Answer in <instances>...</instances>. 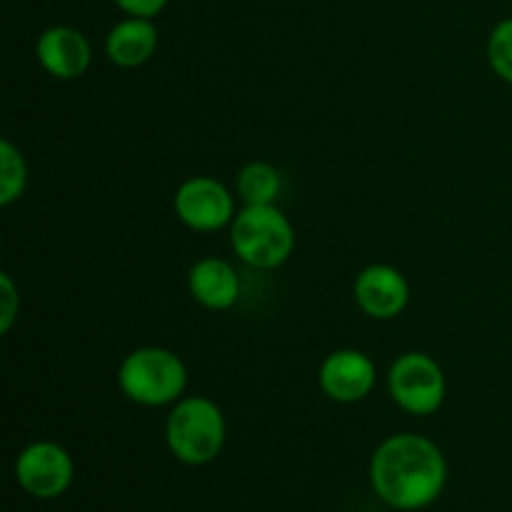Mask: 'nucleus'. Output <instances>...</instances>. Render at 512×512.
<instances>
[{"label":"nucleus","mask_w":512,"mask_h":512,"mask_svg":"<svg viewBox=\"0 0 512 512\" xmlns=\"http://www.w3.org/2000/svg\"><path fill=\"white\" fill-rule=\"evenodd\" d=\"M448 483V463L433 440L393 435L373 453L370 485L388 508L413 512L433 505Z\"/></svg>","instance_id":"1"},{"label":"nucleus","mask_w":512,"mask_h":512,"mask_svg":"<svg viewBox=\"0 0 512 512\" xmlns=\"http://www.w3.org/2000/svg\"><path fill=\"white\" fill-rule=\"evenodd\" d=\"M165 438L180 463L208 465L225 445V418L213 400L185 398L168 415Z\"/></svg>","instance_id":"2"},{"label":"nucleus","mask_w":512,"mask_h":512,"mask_svg":"<svg viewBox=\"0 0 512 512\" xmlns=\"http://www.w3.org/2000/svg\"><path fill=\"white\" fill-rule=\"evenodd\" d=\"M120 390L145 408L175 403L188 385L183 360L163 348L133 350L118 370Z\"/></svg>","instance_id":"3"},{"label":"nucleus","mask_w":512,"mask_h":512,"mask_svg":"<svg viewBox=\"0 0 512 512\" xmlns=\"http://www.w3.org/2000/svg\"><path fill=\"white\" fill-rule=\"evenodd\" d=\"M233 250L253 268H278L293 253V225L275 205H245L233 218Z\"/></svg>","instance_id":"4"},{"label":"nucleus","mask_w":512,"mask_h":512,"mask_svg":"<svg viewBox=\"0 0 512 512\" xmlns=\"http://www.w3.org/2000/svg\"><path fill=\"white\" fill-rule=\"evenodd\" d=\"M388 388L405 413L430 415L445 400V375L430 355L405 353L390 368Z\"/></svg>","instance_id":"5"},{"label":"nucleus","mask_w":512,"mask_h":512,"mask_svg":"<svg viewBox=\"0 0 512 512\" xmlns=\"http://www.w3.org/2000/svg\"><path fill=\"white\" fill-rule=\"evenodd\" d=\"M73 458L58 443H30L15 460V478L28 495L38 500L60 498L73 483Z\"/></svg>","instance_id":"6"},{"label":"nucleus","mask_w":512,"mask_h":512,"mask_svg":"<svg viewBox=\"0 0 512 512\" xmlns=\"http://www.w3.org/2000/svg\"><path fill=\"white\" fill-rule=\"evenodd\" d=\"M175 215L188 228L213 233L228 225L235 215L233 195L215 178H190L175 193Z\"/></svg>","instance_id":"7"},{"label":"nucleus","mask_w":512,"mask_h":512,"mask_svg":"<svg viewBox=\"0 0 512 512\" xmlns=\"http://www.w3.org/2000/svg\"><path fill=\"white\" fill-rule=\"evenodd\" d=\"M320 388L330 400L358 403L373 390L375 365L360 350H338L330 353L320 365Z\"/></svg>","instance_id":"8"},{"label":"nucleus","mask_w":512,"mask_h":512,"mask_svg":"<svg viewBox=\"0 0 512 512\" xmlns=\"http://www.w3.org/2000/svg\"><path fill=\"white\" fill-rule=\"evenodd\" d=\"M355 300L370 318L390 320L408 305V280L390 265H370L355 280Z\"/></svg>","instance_id":"9"},{"label":"nucleus","mask_w":512,"mask_h":512,"mask_svg":"<svg viewBox=\"0 0 512 512\" xmlns=\"http://www.w3.org/2000/svg\"><path fill=\"white\" fill-rule=\"evenodd\" d=\"M35 53H38L40 65L60 80L80 78L93 58L88 38L68 25H55L45 30L35 45Z\"/></svg>","instance_id":"10"},{"label":"nucleus","mask_w":512,"mask_h":512,"mask_svg":"<svg viewBox=\"0 0 512 512\" xmlns=\"http://www.w3.org/2000/svg\"><path fill=\"white\" fill-rule=\"evenodd\" d=\"M190 293L210 310H228L240 298V280L233 265L220 258H203L190 268Z\"/></svg>","instance_id":"11"},{"label":"nucleus","mask_w":512,"mask_h":512,"mask_svg":"<svg viewBox=\"0 0 512 512\" xmlns=\"http://www.w3.org/2000/svg\"><path fill=\"white\" fill-rule=\"evenodd\" d=\"M155 48H158V28L150 18H130L120 20L108 35V58L120 68H138V65L148 63L153 58Z\"/></svg>","instance_id":"12"},{"label":"nucleus","mask_w":512,"mask_h":512,"mask_svg":"<svg viewBox=\"0 0 512 512\" xmlns=\"http://www.w3.org/2000/svg\"><path fill=\"white\" fill-rule=\"evenodd\" d=\"M238 195L245 205H273L280 195V173L270 163H248L238 175Z\"/></svg>","instance_id":"13"},{"label":"nucleus","mask_w":512,"mask_h":512,"mask_svg":"<svg viewBox=\"0 0 512 512\" xmlns=\"http://www.w3.org/2000/svg\"><path fill=\"white\" fill-rule=\"evenodd\" d=\"M25 183H28V168L10 140L0 143V205H10L23 195Z\"/></svg>","instance_id":"14"},{"label":"nucleus","mask_w":512,"mask_h":512,"mask_svg":"<svg viewBox=\"0 0 512 512\" xmlns=\"http://www.w3.org/2000/svg\"><path fill=\"white\" fill-rule=\"evenodd\" d=\"M488 58L495 73L512 85V18L495 25L488 40Z\"/></svg>","instance_id":"15"},{"label":"nucleus","mask_w":512,"mask_h":512,"mask_svg":"<svg viewBox=\"0 0 512 512\" xmlns=\"http://www.w3.org/2000/svg\"><path fill=\"white\" fill-rule=\"evenodd\" d=\"M0 283H3V295H0V300H3L0 303V330L8 333L15 320V310H18V295H15V285L8 273H3Z\"/></svg>","instance_id":"16"},{"label":"nucleus","mask_w":512,"mask_h":512,"mask_svg":"<svg viewBox=\"0 0 512 512\" xmlns=\"http://www.w3.org/2000/svg\"><path fill=\"white\" fill-rule=\"evenodd\" d=\"M120 10L135 18H155L168 5V0H115Z\"/></svg>","instance_id":"17"}]
</instances>
